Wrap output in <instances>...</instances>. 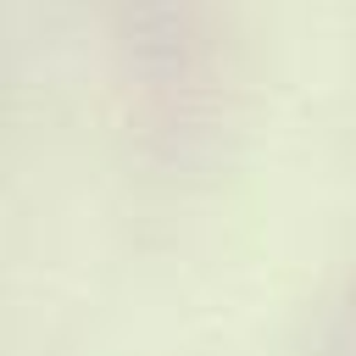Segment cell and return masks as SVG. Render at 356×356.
<instances>
[]
</instances>
